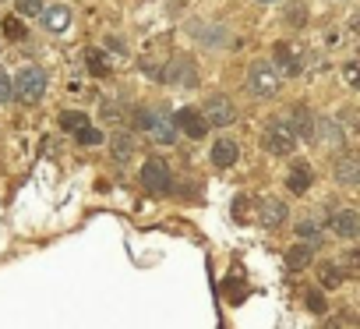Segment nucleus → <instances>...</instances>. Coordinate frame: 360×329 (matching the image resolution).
<instances>
[{"label":"nucleus","instance_id":"f704fd0d","mask_svg":"<svg viewBox=\"0 0 360 329\" xmlns=\"http://www.w3.org/2000/svg\"><path fill=\"white\" fill-rule=\"evenodd\" d=\"M106 46H110V50H117V54H124V43H120V39H106Z\"/></svg>","mask_w":360,"mask_h":329},{"label":"nucleus","instance_id":"6e6552de","mask_svg":"<svg viewBox=\"0 0 360 329\" xmlns=\"http://www.w3.org/2000/svg\"><path fill=\"white\" fill-rule=\"evenodd\" d=\"M286 124H290V131H293L297 138H307V142H311V138L318 135V120L311 117V110H307L304 103H293V106H290Z\"/></svg>","mask_w":360,"mask_h":329},{"label":"nucleus","instance_id":"473e14b6","mask_svg":"<svg viewBox=\"0 0 360 329\" xmlns=\"http://www.w3.org/2000/svg\"><path fill=\"white\" fill-rule=\"evenodd\" d=\"M103 117H106V120H124V110H120V106H110V103H106V106H103Z\"/></svg>","mask_w":360,"mask_h":329},{"label":"nucleus","instance_id":"f8f14e48","mask_svg":"<svg viewBox=\"0 0 360 329\" xmlns=\"http://www.w3.org/2000/svg\"><path fill=\"white\" fill-rule=\"evenodd\" d=\"M332 230H335L339 237H360V213H353V209L335 213V216H332Z\"/></svg>","mask_w":360,"mask_h":329},{"label":"nucleus","instance_id":"20e7f679","mask_svg":"<svg viewBox=\"0 0 360 329\" xmlns=\"http://www.w3.org/2000/svg\"><path fill=\"white\" fill-rule=\"evenodd\" d=\"M15 96L25 103H39L46 96V75L39 68H22L15 75Z\"/></svg>","mask_w":360,"mask_h":329},{"label":"nucleus","instance_id":"2f4dec72","mask_svg":"<svg viewBox=\"0 0 360 329\" xmlns=\"http://www.w3.org/2000/svg\"><path fill=\"white\" fill-rule=\"evenodd\" d=\"M346 82L353 89H360V64H346Z\"/></svg>","mask_w":360,"mask_h":329},{"label":"nucleus","instance_id":"cd10ccee","mask_svg":"<svg viewBox=\"0 0 360 329\" xmlns=\"http://www.w3.org/2000/svg\"><path fill=\"white\" fill-rule=\"evenodd\" d=\"M18 15H25V18L43 15V0H18Z\"/></svg>","mask_w":360,"mask_h":329},{"label":"nucleus","instance_id":"aec40b11","mask_svg":"<svg viewBox=\"0 0 360 329\" xmlns=\"http://www.w3.org/2000/svg\"><path fill=\"white\" fill-rule=\"evenodd\" d=\"M60 128L78 135V131H85V128H89V117H85V113H78V110H64V113H60Z\"/></svg>","mask_w":360,"mask_h":329},{"label":"nucleus","instance_id":"a878e982","mask_svg":"<svg viewBox=\"0 0 360 329\" xmlns=\"http://www.w3.org/2000/svg\"><path fill=\"white\" fill-rule=\"evenodd\" d=\"M318 230H321V227H318L314 220H300V223H297V234H300L304 241H311V244L318 241Z\"/></svg>","mask_w":360,"mask_h":329},{"label":"nucleus","instance_id":"4468645a","mask_svg":"<svg viewBox=\"0 0 360 329\" xmlns=\"http://www.w3.org/2000/svg\"><path fill=\"white\" fill-rule=\"evenodd\" d=\"M134 149H138V142H134L131 131H113V159L117 163H131Z\"/></svg>","mask_w":360,"mask_h":329},{"label":"nucleus","instance_id":"c85d7f7f","mask_svg":"<svg viewBox=\"0 0 360 329\" xmlns=\"http://www.w3.org/2000/svg\"><path fill=\"white\" fill-rule=\"evenodd\" d=\"M286 22H290L293 29H300V25L307 22V11H304L300 4H290V8H286Z\"/></svg>","mask_w":360,"mask_h":329},{"label":"nucleus","instance_id":"4be33fe9","mask_svg":"<svg viewBox=\"0 0 360 329\" xmlns=\"http://www.w3.org/2000/svg\"><path fill=\"white\" fill-rule=\"evenodd\" d=\"M318 128L328 145H342V128H335V120H318Z\"/></svg>","mask_w":360,"mask_h":329},{"label":"nucleus","instance_id":"c756f323","mask_svg":"<svg viewBox=\"0 0 360 329\" xmlns=\"http://www.w3.org/2000/svg\"><path fill=\"white\" fill-rule=\"evenodd\" d=\"M304 301H307V308H311L314 315H321V311H325V297H321L318 290H307V294H304Z\"/></svg>","mask_w":360,"mask_h":329},{"label":"nucleus","instance_id":"2eb2a0df","mask_svg":"<svg viewBox=\"0 0 360 329\" xmlns=\"http://www.w3.org/2000/svg\"><path fill=\"white\" fill-rule=\"evenodd\" d=\"M286 206L279 202V199H262V223L265 227H283L286 223Z\"/></svg>","mask_w":360,"mask_h":329},{"label":"nucleus","instance_id":"1a4fd4ad","mask_svg":"<svg viewBox=\"0 0 360 329\" xmlns=\"http://www.w3.org/2000/svg\"><path fill=\"white\" fill-rule=\"evenodd\" d=\"M205 120H209L212 128H226V124L237 120V106H233L230 99H223V96H212V99L205 103Z\"/></svg>","mask_w":360,"mask_h":329},{"label":"nucleus","instance_id":"393cba45","mask_svg":"<svg viewBox=\"0 0 360 329\" xmlns=\"http://www.w3.org/2000/svg\"><path fill=\"white\" fill-rule=\"evenodd\" d=\"M4 36H8V39H25L22 18H4Z\"/></svg>","mask_w":360,"mask_h":329},{"label":"nucleus","instance_id":"ddd939ff","mask_svg":"<svg viewBox=\"0 0 360 329\" xmlns=\"http://www.w3.org/2000/svg\"><path fill=\"white\" fill-rule=\"evenodd\" d=\"M237 159H240V149H237V142H230V138H219V142L212 145V163H216V167H233Z\"/></svg>","mask_w":360,"mask_h":329},{"label":"nucleus","instance_id":"7ed1b4c3","mask_svg":"<svg viewBox=\"0 0 360 329\" xmlns=\"http://www.w3.org/2000/svg\"><path fill=\"white\" fill-rule=\"evenodd\" d=\"M262 145L272 152V156H290L297 149V135L290 131L286 120H269L265 131H262Z\"/></svg>","mask_w":360,"mask_h":329},{"label":"nucleus","instance_id":"0eeeda50","mask_svg":"<svg viewBox=\"0 0 360 329\" xmlns=\"http://www.w3.org/2000/svg\"><path fill=\"white\" fill-rule=\"evenodd\" d=\"M162 82H173V85H195L198 82V68L191 57H173L166 68H162Z\"/></svg>","mask_w":360,"mask_h":329},{"label":"nucleus","instance_id":"5701e85b","mask_svg":"<svg viewBox=\"0 0 360 329\" xmlns=\"http://www.w3.org/2000/svg\"><path fill=\"white\" fill-rule=\"evenodd\" d=\"M85 64H89L92 75H106V57L99 50H85Z\"/></svg>","mask_w":360,"mask_h":329},{"label":"nucleus","instance_id":"6ab92c4d","mask_svg":"<svg viewBox=\"0 0 360 329\" xmlns=\"http://www.w3.org/2000/svg\"><path fill=\"white\" fill-rule=\"evenodd\" d=\"M311 255H314V244H293V248L286 252V266L297 273V269L311 266Z\"/></svg>","mask_w":360,"mask_h":329},{"label":"nucleus","instance_id":"f3484780","mask_svg":"<svg viewBox=\"0 0 360 329\" xmlns=\"http://www.w3.org/2000/svg\"><path fill=\"white\" fill-rule=\"evenodd\" d=\"M68 22H71V11H68L64 4H57V8L43 11V25H46L50 32H64V29H68Z\"/></svg>","mask_w":360,"mask_h":329},{"label":"nucleus","instance_id":"7c9ffc66","mask_svg":"<svg viewBox=\"0 0 360 329\" xmlns=\"http://www.w3.org/2000/svg\"><path fill=\"white\" fill-rule=\"evenodd\" d=\"M78 142H82V145H99V142H103V131L85 128V131H78Z\"/></svg>","mask_w":360,"mask_h":329},{"label":"nucleus","instance_id":"9d476101","mask_svg":"<svg viewBox=\"0 0 360 329\" xmlns=\"http://www.w3.org/2000/svg\"><path fill=\"white\" fill-rule=\"evenodd\" d=\"M276 71L286 75V78L300 75V57H297V50L290 43H276Z\"/></svg>","mask_w":360,"mask_h":329},{"label":"nucleus","instance_id":"9b49d317","mask_svg":"<svg viewBox=\"0 0 360 329\" xmlns=\"http://www.w3.org/2000/svg\"><path fill=\"white\" fill-rule=\"evenodd\" d=\"M335 181L346 185V188L360 185V159L356 156H339L335 159Z\"/></svg>","mask_w":360,"mask_h":329},{"label":"nucleus","instance_id":"c9c22d12","mask_svg":"<svg viewBox=\"0 0 360 329\" xmlns=\"http://www.w3.org/2000/svg\"><path fill=\"white\" fill-rule=\"evenodd\" d=\"M321 329H342V322H325Z\"/></svg>","mask_w":360,"mask_h":329},{"label":"nucleus","instance_id":"dca6fc26","mask_svg":"<svg viewBox=\"0 0 360 329\" xmlns=\"http://www.w3.org/2000/svg\"><path fill=\"white\" fill-rule=\"evenodd\" d=\"M286 188L293 195H304L311 188V167H307V163H293V170L286 174Z\"/></svg>","mask_w":360,"mask_h":329},{"label":"nucleus","instance_id":"bb28decb","mask_svg":"<svg viewBox=\"0 0 360 329\" xmlns=\"http://www.w3.org/2000/svg\"><path fill=\"white\" fill-rule=\"evenodd\" d=\"M11 96H15V78L8 71H0V103H11Z\"/></svg>","mask_w":360,"mask_h":329},{"label":"nucleus","instance_id":"b1692460","mask_svg":"<svg viewBox=\"0 0 360 329\" xmlns=\"http://www.w3.org/2000/svg\"><path fill=\"white\" fill-rule=\"evenodd\" d=\"M223 290H226V297H230L233 304H240V301H244V294H248V287H244L240 280H226V283H223Z\"/></svg>","mask_w":360,"mask_h":329},{"label":"nucleus","instance_id":"39448f33","mask_svg":"<svg viewBox=\"0 0 360 329\" xmlns=\"http://www.w3.org/2000/svg\"><path fill=\"white\" fill-rule=\"evenodd\" d=\"M173 124H176V131H184V135L195 138V142H202V138L209 135V120H205V113H198V110H191V106L176 110V113H173Z\"/></svg>","mask_w":360,"mask_h":329},{"label":"nucleus","instance_id":"f257e3e1","mask_svg":"<svg viewBox=\"0 0 360 329\" xmlns=\"http://www.w3.org/2000/svg\"><path fill=\"white\" fill-rule=\"evenodd\" d=\"M138 124H141V131H148V138L152 142H159V145H173L176 142V124H173V117L162 110V106H148V110H141L138 113Z\"/></svg>","mask_w":360,"mask_h":329},{"label":"nucleus","instance_id":"f03ea898","mask_svg":"<svg viewBox=\"0 0 360 329\" xmlns=\"http://www.w3.org/2000/svg\"><path fill=\"white\" fill-rule=\"evenodd\" d=\"M279 85H283V75H279L272 64H265V61L251 64V71H248V89H251L255 96L269 99V96H276V92H279Z\"/></svg>","mask_w":360,"mask_h":329},{"label":"nucleus","instance_id":"a211bd4d","mask_svg":"<svg viewBox=\"0 0 360 329\" xmlns=\"http://www.w3.org/2000/svg\"><path fill=\"white\" fill-rule=\"evenodd\" d=\"M191 36H198L205 46H223L226 43V29H219V25H191Z\"/></svg>","mask_w":360,"mask_h":329},{"label":"nucleus","instance_id":"72a5a7b5","mask_svg":"<svg viewBox=\"0 0 360 329\" xmlns=\"http://www.w3.org/2000/svg\"><path fill=\"white\" fill-rule=\"evenodd\" d=\"M342 266L346 269H360V252H346L342 255Z\"/></svg>","mask_w":360,"mask_h":329},{"label":"nucleus","instance_id":"423d86ee","mask_svg":"<svg viewBox=\"0 0 360 329\" xmlns=\"http://www.w3.org/2000/svg\"><path fill=\"white\" fill-rule=\"evenodd\" d=\"M169 163L166 159H148L145 167H141V185L148 188V192H169Z\"/></svg>","mask_w":360,"mask_h":329},{"label":"nucleus","instance_id":"412c9836","mask_svg":"<svg viewBox=\"0 0 360 329\" xmlns=\"http://www.w3.org/2000/svg\"><path fill=\"white\" fill-rule=\"evenodd\" d=\"M318 280H321V287H339L342 283V273H339V266H332V262H325L321 269H318Z\"/></svg>","mask_w":360,"mask_h":329}]
</instances>
